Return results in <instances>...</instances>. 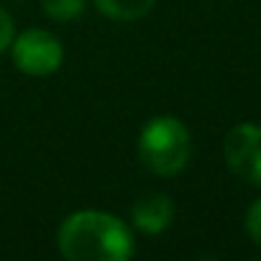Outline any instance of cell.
<instances>
[{
  "label": "cell",
  "instance_id": "ba28073f",
  "mask_svg": "<svg viewBox=\"0 0 261 261\" xmlns=\"http://www.w3.org/2000/svg\"><path fill=\"white\" fill-rule=\"evenodd\" d=\"M246 233L256 246H261V200H256L246 213Z\"/></svg>",
  "mask_w": 261,
  "mask_h": 261
},
{
  "label": "cell",
  "instance_id": "277c9868",
  "mask_svg": "<svg viewBox=\"0 0 261 261\" xmlns=\"http://www.w3.org/2000/svg\"><path fill=\"white\" fill-rule=\"evenodd\" d=\"M62 44L41 29L23 31L13 44V64L31 77H46L62 64Z\"/></svg>",
  "mask_w": 261,
  "mask_h": 261
},
{
  "label": "cell",
  "instance_id": "52a82bcc",
  "mask_svg": "<svg viewBox=\"0 0 261 261\" xmlns=\"http://www.w3.org/2000/svg\"><path fill=\"white\" fill-rule=\"evenodd\" d=\"M44 11L54 21H74L85 11V0H41Z\"/></svg>",
  "mask_w": 261,
  "mask_h": 261
},
{
  "label": "cell",
  "instance_id": "8992f818",
  "mask_svg": "<svg viewBox=\"0 0 261 261\" xmlns=\"http://www.w3.org/2000/svg\"><path fill=\"white\" fill-rule=\"evenodd\" d=\"M156 0H95V6L113 21H136L151 11Z\"/></svg>",
  "mask_w": 261,
  "mask_h": 261
},
{
  "label": "cell",
  "instance_id": "7a4b0ae2",
  "mask_svg": "<svg viewBox=\"0 0 261 261\" xmlns=\"http://www.w3.org/2000/svg\"><path fill=\"white\" fill-rule=\"evenodd\" d=\"M192 154L190 130L172 115H159L149 120L139 136V156L141 162L162 177L179 174Z\"/></svg>",
  "mask_w": 261,
  "mask_h": 261
},
{
  "label": "cell",
  "instance_id": "9c48e42d",
  "mask_svg": "<svg viewBox=\"0 0 261 261\" xmlns=\"http://www.w3.org/2000/svg\"><path fill=\"white\" fill-rule=\"evenodd\" d=\"M11 41H13V21L3 8H0V51H3Z\"/></svg>",
  "mask_w": 261,
  "mask_h": 261
},
{
  "label": "cell",
  "instance_id": "6da1fadb",
  "mask_svg": "<svg viewBox=\"0 0 261 261\" xmlns=\"http://www.w3.org/2000/svg\"><path fill=\"white\" fill-rule=\"evenodd\" d=\"M57 243L69 261H125L134 253L130 230L115 215L97 210L69 215L59 228Z\"/></svg>",
  "mask_w": 261,
  "mask_h": 261
},
{
  "label": "cell",
  "instance_id": "5b68a950",
  "mask_svg": "<svg viewBox=\"0 0 261 261\" xmlns=\"http://www.w3.org/2000/svg\"><path fill=\"white\" fill-rule=\"evenodd\" d=\"M174 220V205L162 192H149L134 205V223L144 233H162Z\"/></svg>",
  "mask_w": 261,
  "mask_h": 261
},
{
  "label": "cell",
  "instance_id": "3957f363",
  "mask_svg": "<svg viewBox=\"0 0 261 261\" xmlns=\"http://www.w3.org/2000/svg\"><path fill=\"white\" fill-rule=\"evenodd\" d=\"M223 154L225 164L238 179L261 187V125L253 123L236 125L225 136Z\"/></svg>",
  "mask_w": 261,
  "mask_h": 261
}]
</instances>
